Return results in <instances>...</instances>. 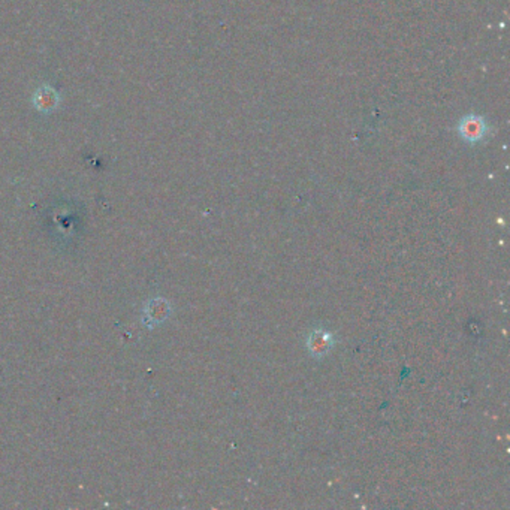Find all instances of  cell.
I'll return each instance as SVG.
<instances>
[{
    "instance_id": "1",
    "label": "cell",
    "mask_w": 510,
    "mask_h": 510,
    "mask_svg": "<svg viewBox=\"0 0 510 510\" xmlns=\"http://www.w3.org/2000/svg\"><path fill=\"white\" fill-rule=\"evenodd\" d=\"M458 132L467 142H479L485 139L489 132V126L485 119L476 114H470L458 124Z\"/></svg>"
}]
</instances>
